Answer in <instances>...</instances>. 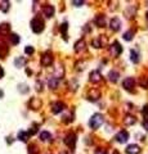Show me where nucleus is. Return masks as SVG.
<instances>
[{"label": "nucleus", "mask_w": 148, "mask_h": 154, "mask_svg": "<svg viewBox=\"0 0 148 154\" xmlns=\"http://www.w3.org/2000/svg\"><path fill=\"white\" fill-rule=\"evenodd\" d=\"M103 122H104L103 116L99 113H95L90 119H89V126H90L93 130H98L99 127L103 125Z\"/></svg>", "instance_id": "1"}, {"label": "nucleus", "mask_w": 148, "mask_h": 154, "mask_svg": "<svg viewBox=\"0 0 148 154\" xmlns=\"http://www.w3.org/2000/svg\"><path fill=\"white\" fill-rule=\"evenodd\" d=\"M44 21L40 18V17H35L32 21H31V28L35 33H40L44 31Z\"/></svg>", "instance_id": "2"}, {"label": "nucleus", "mask_w": 148, "mask_h": 154, "mask_svg": "<svg viewBox=\"0 0 148 154\" xmlns=\"http://www.w3.org/2000/svg\"><path fill=\"white\" fill-rule=\"evenodd\" d=\"M64 144L71 150H73L75 149V145H76V135L73 132H68L64 137Z\"/></svg>", "instance_id": "3"}, {"label": "nucleus", "mask_w": 148, "mask_h": 154, "mask_svg": "<svg viewBox=\"0 0 148 154\" xmlns=\"http://www.w3.org/2000/svg\"><path fill=\"white\" fill-rule=\"evenodd\" d=\"M110 53L112 57H119L122 53V46L120 45L119 41H114V44L110 46Z\"/></svg>", "instance_id": "4"}, {"label": "nucleus", "mask_w": 148, "mask_h": 154, "mask_svg": "<svg viewBox=\"0 0 148 154\" xmlns=\"http://www.w3.org/2000/svg\"><path fill=\"white\" fill-rule=\"evenodd\" d=\"M122 87L127 91H134V87H135V80L133 77H126L125 80L122 81Z\"/></svg>", "instance_id": "5"}, {"label": "nucleus", "mask_w": 148, "mask_h": 154, "mask_svg": "<svg viewBox=\"0 0 148 154\" xmlns=\"http://www.w3.org/2000/svg\"><path fill=\"white\" fill-rule=\"evenodd\" d=\"M106 44H107V38L104 35L94 38V40L92 41V45L94 46V48H103V46H106Z\"/></svg>", "instance_id": "6"}, {"label": "nucleus", "mask_w": 148, "mask_h": 154, "mask_svg": "<svg viewBox=\"0 0 148 154\" xmlns=\"http://www.w3.org/2000/svg\"><path fill=\"white\" fill-rule=\"evenodd\" d=\"M100 98V91L98 89H92V90L88 91V95H86V99L90 100V102H95Z\"/></svg>", "instance_id": "7"}, {"label": "nucleus", "mask_w": 148, "mask_h": 154, "mask_svg": "<svg viewBox=\"0 0 148 154\" xmlns=\"http://www.w3.org/2000/svg\"><path fill=\"white\" fill-rule=\"evenodd\" d=\"M52 63H53V55H52V53L46 52V53L42 54V57H41V64L45 65V67H48V65H50Z\"/></svg>", "instance_id": "8"}, {"label": "nucleus", "mask_w": 148, "mask_h": 154, "mask_svg": "<svg viewBox=\"0 0 148 154\" xmlns=\"http://www.w3.org/2000/svg\"><path fill=\"white\" fill-rule=\"evenodd\" d=\"M42 13H44L46 18H52L54 15V7L50 5V4H46V5L42 8Z\"/></svg>", "instance_id": "9"}, {"label": "nucleus", "mask_w": 148, "mask_h": 154, "mask_svg": "<svg viewBox=\"0 0 148 154\" xmlns=\"http://www.w3.org/2000/svg\"><path fill=\"white\" fill-rule=\"evenodd\" d=\"M127 139H129V134L126 132V131H120V132L116 135V140H117L120 144H124V142L127 141Z\"/></svg>", "instance_id": "10"}, {"label": "nucleus", "mask_w": 148, "mask_h": 154, "mask_svg": "<svg viewBox=\"0 0 148 154\" xmlns=\"http://www.w3.org/2000/svg\"><path fill=\"white\" fill-rule=\"evenodd\" d=\"M100 80H102V76H100V73L98 71L90 72V75H89V81H90L92 84H97V82H99Z\"/></svg>", "instance_id": "11"}, {"label": "nucleus", "mask_w": 148, "mask_h": 154, "mask_svg": "<svg viewBox=\"0 0 148 154\" xmlns=\"http://www.w3.org/2000/svg\"><path fill=\"white\" fill-rule=\"evenodd\" d=\"M63 76H64V67H63L62 64L57 65V67L54 68V76H53V77H56L57 80H59V78H62Z\"/></svg>", "instance_id": "12"}, {"label": "nucleus", "mask_w": 148, "mask_h": 154, "mask_svg": "<svg viewBox=\"0 0 148 154\" xmlns=\"http://www.w3.org/2000/svg\"><path fill=\"white\" fill-rule=\"evenodd\" d=\"M64 108H66V105L62 102H56L52 105V112H53L54 114H57V113H61V112L63 110Z\"/></svg>", "instance_id": "13"}, {"label": "nucleus", "mask_w": 148, "mask_h": 154, "mask_svg": "<svg viewBox=\"0 0 148 154\" xmlns=\"http://www.w3.org/2000/svg\"><path fill=\"white\" fill-rule=\"evenodd\" d=\"M110 27L112 31H119L120 28H121V21H120L119 18H112L111 22H110Z\"/></svg>", "instance_id": "14"}, {"label": "nucleus", "mask_w": 148, "mask_h": 154, "mask_svg": "<svg viewBox=\"0 0 148 154\" xmlns=\"http://www.w3.org/2000/svg\"><path fill=\"white\" fill-rule=\"evenodd\" d=\"M94 22L98 27H106V17L103 14H98L94 18Z\"/></svg>", "instance_id": "15"}, {"label": "nucleus", "mask_w": 148, "mask_h": 154, "mask_svg": "<svg viewBox=\"0 0 148 154\" xmlns=\"http://www.w3.org/2000/svg\"><path fill=\"white\" fill-rule=\"evenodd\" d=\"M126 153L127 154H139L141 153V148L137 144H130L126 148Z\"/></svg>", "instance_id": "16"}, {"label": "nucleus", "mask_w": 148, "mask_h": 154, "mask_svg": "<svg viewBox=\"0 0 148 154\" xmlns=\"http://www.w3.org/2000/svg\"><path fill=\"white\" fill-rule=\"evenodd\" d=\"M86 48V42H85V40L84 38H81V40H79L75 44V52H83V50Z\"/></svg>", "instance_id": "17"}, {"label": "nucleus", "mask_w": 148, "mask_h": 154, "mask_svg": "<svg viewBox=\"0 0 148 154\" xmlns=\"http://www.w3.org/2000/svg\"><path fill=\"white\" fill-rule=\"evenodd\" d=\"M135 12H137V7H135V5H130V7L126 8L125 15H126L127 18H133L134 15H135Z\"/></svg>", "instance_id": "18"}, {"label": "nucleus", "mask_w": 148, "mask_h": 154, "mask_svg": "<svg viewBox=\"0 0 148 154\" xmlns=\"http://www.w3.org/2000/svg\"><path fill=\"white\" fill-rule=\"evenodd\" d=\"M130 60L133 62V63H138V62L141 60L139 53H138L135 49H131V50H130Z\"/></svg>", "instance_id": "19"}, {"label": "nucleus", "mask_w": 148, "mask_h": 154, "mask_svg": "<svg viewBox=\"0 0 148 154\" xmlns=\"http://www.w3.org/2000/svg\"><path fill=\"white\" fill-rule=\"evenodd\" d=\"M120 77V73L117 71H110L108 72V80L111 81V82H116V81L119 80Z\"/></svg>", "instance_id": "20"}, {"label": "nucleus", "mask_w": 148, "mask_h": 154, "mask_svg": "<svg viewBox=\"0 0 148 154\" xmlns=\"http://www.w3.org/2000/svg\"><path fill=\"white\" fill-rule=\"evenodd\" d=\"M40 107H41V102H40V100L36 99V98L31 99V102H30V108H31V109H39Z\"/></svg>", "instance_id": "21"}, {"label": "nucleus", "mask_w": 148, "mask_h": 154, "mask_svg": "<svg viewBox=\"0 0 148 154\" xmlns=\"http://www.w3.org/2000/svg\"><path fill=\"white\" fill-rule=\"evenodd\" d=\"M26 64V59L23 57H17L14 59V65L17 68H21V67H23V65Z\"/></svg>", "instance_id": "22"}, {"label": "nucleus", "mask_w": 148, "mask_h": 154, "mask_svg": "<svg viewBox=\"0 0 148 154\" xmlns=\"http://www.w3.org/2000/svg\"><path fill=\"white\" fill-rule=\"evenodd\" d=\"M48 86L50 89H57L58 87V80L56 78V77L50 76L49 78H48Z\"/></svg>", "instance_id": "23"}, {"label": "nucleus", "mask_w": 148, "mask_h": 154, "mask_svg": "<svg viewBox=\"0 0 148 154\" xmlns=\"http://www.w3.org/2000/svg\"><path fill=\"white\" fill-rule=\"evenodd\" d=\"M135 122H137V119H135L134 116H125V118H124V123H125L126 126H131V125H134Z\"/></svg>", "instance_id": "24"}, {"label": "nucleus", "mask_w": 148, "mask_h": 154, "mask_svg": "<svg viewBox=\"0 0 148 154\" xmlns=\"http://www.w3.org/2000/svg\"><path fill=\"white\" fill-rule=\"evenodd\" d=\"M40 139H41V141H52V135L48 131H42L40 134Z\"/></svg>", "instance_id": "25"}, {"label": "nucleus", "mask_w": 148, "mask_h": 154, "mask_svg": "<svg viewBox=\"0 0 148 154\" xmlns=\"http://www.w3.org/2000/svg\"><path fill=\"white\" fill-rule=\"evenodd\" d=\"M29 137H30V135H29L27 131H19L18 132V139L21 141H27L29 140Z\"/></svg>", "instance_id": "26"}, {"label": "nucleus", "mask_w": 148, "mask_h": 154, "mask_svg": "<svg viewBox=\"0 0 148 154\" xmlns=\"http://www.w3.org/2000/svg\"><path fill=\"white\" fill-rule=\"evenodd\" d=\"M67 28H68V23L67 22H63L61 25V32H62V35H63V38L64 40H67V32H66V31H67Z\"/></svg>", "instance_id": "27"}, {"label": "nucleus", "mask_w": 148, "mask_h": 154, "mask_svg": "<svg viewBox=\"0 0 148 154\" xmlns=\"http://www.w3.org/2000/svg\"><path fill=\"white\" fill-rule=\"evenodd\" d=\"M139 85L143 87V89H148V76H142L139 78Z\"/></svg>", "instance_id": "28"}, {"label": "nucleus", "mask_w": 148, "mask_h": 154, "mask_svg": "<svg viewBox=\"0 0 148 154\" xmlns=\"http://www.w3.org/2000/svg\"><path fill=\"white\" fill-rule=\"evenodd\" d=\"M133 37H134V30H129V31H126L125 33H124V40H126V41H130V40H133Z\"/></svg>", "instance_id": "29"}, {"label": "nucleus", "mask_w": 148, "mask_h": 154, "mask_svg": "<svg viewBox=\"0 0 148 154\" xmlns=\"http://www.w3.org/2000/svg\"><path fill=\"white\" fill-rule=\"evenodd\" d=\"M10 41H12V44H13V45L19 44V36L17 33H12L10 35Z\"/></svg>", "instance_id": "30"}, {"label": "nucleus", "mask_w": 148, "mask_h": 154, "mask_svg": "<svg viewBox=\"0 0 148 154\" xmlns=\"http://www.w3.org/2000/svg\"><path fill=\"white\" fill-rule=\"evenodd\" d=\"M29 154H39V150L36 148V145H34V144H31L29 146Z\"/></svg>", "instance_id": "31"}, {"label": "nucleus", "mask_w": 148, "mask_h": 154, "mask_svg": "<svg viewBox=\"0 0 148 154\" xmlns=\"http://www.w3.org/2000/svg\"><path fill=\"white\" fill-rule=\"evenodd\" d=\"M18 90L21 91V92H23V94H26V92H29V86H27V85H19L18 86Z\"/></svg>", "instance_id": "32"}, {"label": "nucleus", "mask_w": 148, "mask_h": 154, "mask_svg": "<svg viewBox=\"0 0 148 154\" xmlns=\"http://www.w3.org/2000/svg\"><path fill=\"white\" fill-rule=\"evenodd\" d=\"M34 52H35V50H34L32 46H26V48H25V53H26V54H29V55H31V54H34Z\"/></svg>", "instance_id": "33"}, {"label": "nucleus", "mask_w": 148, "mask_h": 154, "mask_svg": "<svg viewBox=\"0 0 148 154\" xmlns=\"http://www.w3.org/2000/svg\"><path fill=\"white\" fill-rule=\"evenodd\" d=\"M85 62H80V63H76V69L77 71H83V69L85 68Z\"/></svg>", "instance_id": "34"}, {"label": "nucleus", "mask_w": 148, "mask_h": 154, "mask_svg": "<svg viewBox=\"0 0 148 154\" xmlns=\"http://www.w3.org/2000/svg\"><path fill=\"white\" fill-rule=\"evenodd\" d=\"M0 31H3V32H8V31H9V25H8V23H4V25H1V27H0Z\"/></svg>", "instance_id": "35"}, {"label": "nucleus", "mask_w": 148, "mask_h": 154, "mask_svg": "<svg viewBox=\"0 0 148 154\" xmlns=\"http://www.w3.org/2000/svg\"><path fill=\"white\" fill-rule=\"evenodd\" d=\"M142 112H143V116H144V117L148 119V105H144V107H143Z\"/></svg>", "instance_id": "36"}, {"label": "nucleus", "mask_w": 148, "mask_h": 154, "mask_svg": "<svg viewBox=\"0 0 148 154\" xmlns=\"http://www.w3.org/2000/svg\"><path fill=\"white\" fill-rule=\"evenodd\" d=\"M3 5H4V7H1V8H3V10H4V12H7L8 9H9V1H4V3H3Z\"/></svg>", "instance_id": "37"}, {"label": "nucleus", "mask_w": 148, "mask_h": 154, "mask_svg": "<svg viewBox=\"0 0 148 154\" xmlns=\"http://www.w3.org/2000/svg\"><path fill=\"white\" fill-rule=\"evenodd\" d=\"M36 131H37L36 126H32V127H31V130H29V135H34V134H36Z\"/></svg>", "instance_id": "38"}, {"label": "nucleus", "mask_w": 148, "mask_h": 154, "mask_svg": "<svg viewBox=\"0 0 148 154\" xmlns=\"http://www.w3.org/2000/svg\"><path fill=\"white\" fill-rule=\"evenodd\" d=\"M72 4H75V7H81L84 4V1H72Z\"/></svg>", "instance_id": "39"}, {"label": "nucleus", "mask_w": 148, "mask_h": 154, "mask_svg": "<svg viewBox=\"0 0 148 154\" xmlns=\"http://www.w3.org/2000/svg\"><path fill=\"white\" fill-rule=\"evenodd\" d=\"M36 90H37V91H41V90H42V87H41V84H40V82H36Z\"/></svg>", "instance_id": "40"}, {"label": "nucleus", "mask_w": 148, "mask_h": 154, "mask_svg": "<svg viewBox=\"0 0 148 154\" xmlns=\"http://www.w3.org/2000/svg\"><path fill=\"white\" fill-rule=\"evenodd\" d=\"M143 127H144V129L148 131V119H146V121L143 122Z\"/></svg>", "instance_id": "41"}, {"label": "nucleus", "mask_w": 148, "mask_h": 154, "mask_svg": "<svg viewBox=\"0 0 148 154\" xmlns=\"http://www.w3.org/2000/svg\"><path fill=\"white\" fill-rule=\"evenodd\" d=\"M4 76V69H3V67H0V78Z\"/></svg>", "instance_id": "42"}, {"label": "nucleus", "mask_w": 148, "mask_h": 154, "mask_svg": "<svg viewBox=\"0 0 148 154\" xmlns=\"http://www.w3.org/2000/svg\"><path fill=\"white\" fill-rule=\"evenodd\" d=\"M95 154H106V153H104L103 150H97V152H95Z\"/></svg>", "instance_id": "43"}, {"label": "nucleus", "mask_w": 148, "mask_h": 154, "mask_svg": "<svg viewBox=\"0 0 148 154\" xmlns=\"http://www.w3.org/2000/svg\"><path fill=\"white\" fill-rule=\"evenodd\" d=\"M3 96H4V92H3V90H1V89H0V99H1Z\"/></svg>", "instance_id": "44"}, {"label": "nucleus", "mask_w": 148, "mask_h": 154, "mask_svg": "<svg viewBox=\"0 0 148 154\" xmlns=\"http://www.w3.org/2000/svg\"><path fill=\"white\" fill-rule=\"evenodd\" d=\"M112 154H120V152H119V150H116V149H115L114 152H112Z\"/></svg>", "instance_id": "45"}, {"label": "nucleus", "mask_w": 148, "mask_h": 154, "mask_svg": "<svg viewBox=\"0 0 148 154\" xmlns=\"http://www.w3.org/2000/svg\"><path fill=\"white\" fill-rule=\"evenodd\" d=\"M146 15H147V19H148V12H147V13H146Z\"/></svg>", "instance_id": "46"}, {"label": "nucleus", "mask_w": 148, "mask_h": 154, "mask_svg": "<svg viewBox=\"0 0 148 154\" xmlns=\"http://www.w3.org/2000/svg\"><path fill=\"white\" fill-rule=\"evenodd\" d=\"M61 154H68V153H61Z\"/></svg>", "instance_id": "47"}, {"label": "nucleus", "mask_w": 148, "mask_h": 154, "mask_svg": "<svg viewBox=\"0 0 148 154\" xmlns=\"http://www.w3.org/2000/svg\"><path fill=\"white\" fill-rule=\"evenodd\" d=\"M45 154H52V153H45Z\"/></svg>", "instance_id": "48"}]
</instances>
